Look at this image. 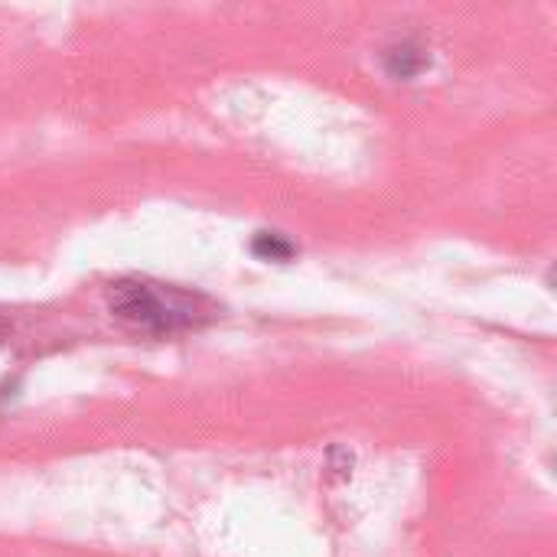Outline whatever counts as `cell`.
<instances>
[{"instance_id": "6da1fadb", "label": "cell", "mask_w": 557, "mask_h": 557, "mask_svg": "<svg viewBox=\"0 0 557 557\" xmlns=\"http://www.w3.org/2000/svg\"><path fill=\"white\" fill-rule=\"evenodd\" d=\"M108 310L147 333H173L202 326L215 317V307L189 290L153 281H117L108 290Z\"/></svg>"}, {"instance_id": "7a4b0ae2", "label": "cell", "mask_w": 557, "mask_h": 557, "mask_svg": "<svg viewBox=\"0 0 557 557\" xmlns=\"http://www.w3.org/2000/svg\"><path fill=\"white\" fill-rule=\"evenodd\" d=\"M428 62H431V59L424 55V49H418V46H411V42L395 46V49L388 52V72H392V75H398V78H411V75H418Z\"/></svg>"}, {"instance_id": "3957f363", "label": "cell", "mask_w": 557, "mask_h": 557, "mask_svg": "<svg viewBox=\"0 0 557 557\" xmlns=\"http://www.w3.org/2000/svg\"><path fill=\"white\" fill-rule=\"evenodd\" d=\"M251 248L258 258H271V261H287L294 255V245L287 238H281L277 232H261Z\"/></svg>"}]
</instances>
